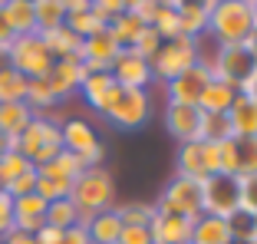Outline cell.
I'll return each instance as SVG.
<instances>
[{
  "mask_svg": "<svg viewBox=\"0 0 257 244\" xmlns=\"http://www.w3.org/2000/svg\"><path fill=\"white\" fill-rule=\"evenodd\" d=\"M60 115H33V122L27 126L20 139H17L14 152H20L23 159L30 162L33 168L46 165V162H53L56 155L63 152V132H60Z\"/></svg>",
  "mask_w": 257,
  "mask_h": 244,
  "instance_id": "obj_1",
  "label": "cell"
},
{
  "mask_svg": "<svg viewBox=\"0 0 257 244\" xmlns=\"http://www.w3.org/2000/svg\"><path fill=\"white\" fill-rule=\"evenodd\" d=\"M69 201L79 208V224H86L92 214L109 211L115 201V185L112 175L106 168H83V175L73 182V191H69Z\"/></svg>",
  "mask_w": 257,
  "mask_h": 244,
  "instance_id": "obj_2",
  "label": "cell"
},
{
  "mask_svg": "<svg viewBox=\"0 0 257 244\" xmlns=\"http://www.w3.org/2000/svg\"><path fill=\"white\" fill-rule=\"evenodd\" d=\"M208 33L218 40V46L244 43L247 37H254L250 0H211V10H208Z\"/></svg>",
  "mask_w": 257,
  "mask_h": 244,
  "instance_id": "obj_3",
  "label": "cell"
},
{
  "mask_svg": "<svg viewBox=\"0 0 257 244\" xmlns=\"http://www.w3.org/2000/svg\"><path fill=\"white\" fill-rule=\"evenodd\" d=\"M60 132H63V149L83 162V168H99L102 165V159H106V145H102L99 132L92 129L86 119H79V115L63 119Z\"/></svg>",
  "mask_w": 257,
  "mask_h": 244,
  "instance_id": "obj_4",
  "label": "cell"
},
{
  "mask_svg": "<svg viewBox=\"0 0 257 244\" xmlns=\"http://www.w3.org/2000/svg\"><path fill=\"white\" fill-rule=\"evenodd\" d=\"M155 211L198 221L201 218V182L185 178V175H172V182L162 188L159 201H155Z\"/></svg>",
  "mask_w": 257,
  "mask_h": 244,
  "instance_id": "obj_5",
  "label": "cell"
},
{
  "mask_svg": "<svg viewBox=\"0 0 257 244\" xmlns=\"http://www.w3.org/2000/svg\"><path fill=\"white\" fill-rule=\"evenodd\" d=\"M198 60H201V50H198L195 40L175 37V40H165V43L159 46V53L149 60V66H152V76L155 79L172 83L175 76H182L185 69H191Z\"/></svg>",
  "mask_w": 257,
  "mask_h": 244,
  "instance_id": "obj_6",
  "label": "cell"
},
{
  "mask_svg": "<svg viewBox=\"0 0 257 244\" xmlns=\"http://www.w3.org/2000/svg\"><path fill=\"white\" fill-rule=\"evenodd\" d=\"M208 66H211V79L234 86V89H241V83H247L250 73L257 69L247 43H227V46H218V50H214V56L208 60Z\"/></svg>",
  "mask_w": 257,
  "mask_h": 244,
  "instance_id": "obj_7",
  "label": "cell"
},
{
  "mask_svg": "<svg viewBox=\"0 0 257 244\" xmlns=\"http://www.w3.org/2000/svg\"><path fill=\"white\" fill-rule=\"evenodd\" d=\"M7 60H10V69H17L20 76L27 79H46V73L53 69V56L46 53L43 40L37 33L30 37H14V43L7 46Z\"/></svg>",
  "mask_w": 257,
  "mask_h": 244,
  "instance_id": "obj_8",
  "label": "cell"
},
{
  "mask_svg": "<svg viewBox=\"0 0 257 244\" xmlns=\"http://www.w3.org/2000/svg\"><path fill=\"white\" fill-rule=\"evenodd\" d=\"M237 211V175H208L201 182V214L231 218Z\"/></svg>",
  "mask_w": 257,
  "mask_h": 244,
  "instance_id": "obj_9",
  "label": "cell"
},
{
  "mask_svg": "<svg viewBox=\"0 0 257 244\" xmlns=\"http://www.w3.org/2000/svg\"><path fill=\"white\" fill-rule=\"evenodd\" d=\"M149 115H152L149 92L145 89H122L119 99H115V106L106 112V119L122 132H136V129H142L145 122H149Z\"/></svg>",
  "mask_w": 257,
  "mask_h": 244,
  "instance_id": "obj_10",
  "label": "cell"
},
{
  "mask_svg": "<svg viewBox=\"0 0 257 244\" xmlns=\"http://www.w3.org/2000/svg\"><path fill=\"white\" fill-rule=\"evenodd\" d=\"M211 83V66L208 60H198L191 69H185L182 76H175L172 83H165V92H168V102H182V106H198V99L204 96Z\"/></svg>",
  "mask_w": 257,
  "mask_h": 244,
  "instance_id": "obj_11",
  "label": "cell"
},
{
  "mask_svg": "<svg viewBox=\"0 0 257 244\" xmlns=\"http://www.w3.org/2000/svg\"><path fill=\"white\" fill-rule=\"evenodd\" d=\"M109 73H112V79L122 86V89H145V92H149V86L155 83L149 60L136 56L132 50H122V53L115 56V63H112Z\"/></svg>",
  "mask_w": 257,
  "mask_h": 244,
  "instance_id": "obj_12",
  "label": "cell"
},
{
  "mask_svg": "<svg viewBox=\"0 0 257 244\" xmlns=\"http://www.w3.org/2000/svg\"><path fill=\"white\" fill-rule=\"evenodd\" d=\"M119 92H122V86L112 79V73H92V76H86L83 86H79V96H83L92 106V112H99V115H106L109 109L115 106Z\"/></svg>",
  "mask_w": 257,
  "mask_h": 244,
  "instance_id": "obj_13",
  "label": "cell"
},
{
  "mask_svg": "<svg viewBox=\"0 0 257 244\" xmlns=\"http://www.w3.org/2000/svg\"><path fill=\"white\" fill-rule=\"evenodd\" d=\"M165 129L178 145L198 142V129H201V109L198 106H182V102H168L165 109Z\"/></svg>",
  "mask_w": 257,
  "mask_h": 244,
  "instance_id": "obj_14",
  "label": "cell"
},
{
  "mask_svg": "<svg viewBox=\"0 0 257 244\" xmlns=\"http://www.w3.org/2000/svg\"><path fill=\"white\" fill-rule=\"evenodd\" d=\"M83 79H86V73H83V63L79 60H56L53 69L46 73V86H50L56 102H63V99H69L73 92H79Z\"/></svg>",
  "mask_w": 257,
  "mask_h": 244,
  "instance_id": "obj_15",
  "label": "cell"
},
{
  "mask_svg": "<svg viewBox=\"0 0 257 244\" xmlns=\"http://www.w3.org/2000/svg\"><path fill=\"white\" fill-rule=\"evenodd\" d=\"M175 175L204 182V178L211 175V168H208V145H204V142L178 145V155H175Z\"/></svg>",
  "mask_w": 257,
  "mask_h": 244,
  "instance_id": "obj_16",
  "label": "cell"
},
{
  "mask_svg": "<svg viewBox=\"0 0 257 244\" xmlns=\"http://www.w3.org/2000/svg\"><path fill=\"white\" fill-rule=\"evenodd\" d=\"M191 228H195V221H188V218L159 214V211H155V218L149 224L152 244H191Z\"/></svg>",
  "mask_w": 257,
  "mask_h": 244,
  "instance_id": "obj_17",
  "label": "cell"
},
{
  "mask_svg": "<svg viewBox=\"0 0 257 244\" xmlns=\"http://www.w3.org/2000/svg\"><path fill=\"white\" fill-rule=\"evenodd\" d=\"M227 126L234 139H257V99L237 92V99L227 109Z\"/></svg>",
  "mask_w": 257,
  "mask_h": 244,
  "instance_id": "obj_18",
  "label": "cell"
},
{
  "mask_svg": "<svg viewBox=\"0 0 257 244\" xmlns=\"http://www.w3.org/2000/svg\"><path fill=\"white\" fill-rule=\"evenodd\" d=\"M89 237V244H119V234H122V221L119 214H115V205L109 211H99L92 214L86 224H79Z\"/></svg>",
  "mask_w": 257,
  "mask_h": 244,
  "instance_id": "obj_19",
  "label": "cell"
},
{
  "mask_svg": "<svg viewBox=\"0 0 257 244\" xmlns=\"http://www.w3.org/2000/svg\"><path fill=\"white\" fill-rule=\"evenodd\" d=\"M37 37L43 40L46 53L53 56V60H79L83 40L76 37V33L69 30L66 23H63V27H56V30H50V33H37Z\"/></svg>",
  "mask_w": 257,
  "mask_h": 244,
  "instance_id": "obj_20",
  "label": "cell"
},
{
  "mask_svg": "<svg viewBox=\"0 0 257 244\" xmlns=\"http://www.w3.org/2000/svg\"><path fill=\"white\" fill-rule=\"evenodd\" d=\"M208 10H211V0L204 4H178V33L185 40H201L208 33Z\"/></svg>",
  "mask_w": 257,
  "mask_h": 244,
  "instance_id": "obj_21",
  "label": "cell"
},
{
  "mask_svg": "<svg viewBox=\"0 0 257 244\" xmlns=\"http://www.w3.org/2000/svg\"><path fill=\"white\" fill-rule=\"evenodd\" d=\"M4 20H7L14 37H30V33H37L33 0H4Z\"/></svg>",
  "mask_w": 257,
  "mask_h": 244,
  "instance_id": "obj_22",
  "label": "cell"
},
{
  "mask_svg": "<svg viewBox=\"0 0 257 244\" xmlns=\"http://www.w3.org/2000/svg\"><path fill=\"white\" fill-rule=\"evenodd\" d=\"M33 115L37 112L27 102H0V132L7 139H20L33 122Z\"/></svg>",
  "mask_w": 257,
  "mask_h": 244,
  "instance_id": "obj_23",
  "label": "cell"
},
{
  "mask_svg": "<svg viewBox=\"0 0 257 244\" xmlns=\"http://www.w3.org/2000/svg\"><path fill=\"white\" fill-rule=\"evenodd\" d=\"M191 244H234V234H231L224 218L201 214L195 221V228H191Z\"/></svg>",
  "mask_w": 257,
  "mask_h": 244,
  "instance_id": "obj_24",
  "label": "cell"
},
{
  "mask_svg": "<svg viewBox=\"0 0 257 244\" xmlns=\"http://www.w3.org/2000/svg\"><path fill=\"white\" fill-rule=\"evenodd\" d=\"M37 172H40V175H46V178H53V182H63V185H69V188H73V182H76L79 175H83V162H79L76 155H69L66 149H63V152L56 155L53 162L40 165Z\"/></svg>",
  "mask_w": 257,
  "mask_h": 244,
  "instance_id": "obj_25",
  "label": "cell"
},
{
  "mask_svg": "<svg viewBox=\"0 0 257 244\" xmlns=\"http://www.w3.org/2000/svg\"><path fill=\"white\" fill-rule=\"evenodd\" d=\"M234 99H237L234 86L211 79L208 89H204V96L198 99V109H201V112H214V115H227V109H231V102H234Z\"/></svg>",
  "mask_w": 257,
  "mask_h": 244,
  "instance_id": "obj_26",
  "label": "cell"
},
{
  "mask_svg": "<svg viewBox=\"0 0 257 244\" xmlns=\"http://www.w3.org/2000/svg\"><path fill=\"white\" fill-rule=\"evenodd\" d=\"M37 33H50L66 23V0H33Z\"/></svg>",
  "mask_w": 257,
  "mask_h": 244,
  "instance_id": "obj_27",
  "label": "cell"
},
{
  "mask_svg": "<svg viewBox=\"0 0 257 244\" xmlns=\"http://www.w3.org/2000/svg\"><path fill=\"white\" fill-rule=\"evenodd\" d=\"M142 30H145V23L136 20V17L128 14V10L119 17V20H112V23L106 27V33L112 37V43L119 46V50H132V43L139 40V33H142Z\"/></svg>",
  "mask_w": 257,
  "mask_h": 244,
  "instance_id": "obj_28",
  "label": "cell"
},
{
  "mask_svg": "<svg viewBox=\"0 0 257 244\" xmlns=\"http://www.w3.org/2000/svg\"><path fill=\"white\" fill-rule=\"evenodd\" d=\"M46 228H56V231L79 228V208H76L69 198L50 201V205H46Z\"/></svg>",
  "mask_w": 257,
  "mask_h": 244,
  "instance_id": "obj_29",
  "label": "cell"
},
{
  "mask_svg": "<svg viewBox=\"0 0 257 244\" xmlns=\"http://www.w3.org/2000/svg\"><path fill=\"white\" fill-rule=\"evenodd\" d=\"M152 30L162 37V43L182 37V33H178V4H175V0H159L155 20H152Z\"/></svg>",
  "mask_w": 257,
  "mask_h": 244,
  "instance_id": "obj_30",
  "label": "cell"
},
{
  "mask_svg": "<svg viewBox=\"0 0 257 244\" xmlns=\"http://www.w3.org/2000/svg\"><path fill=\"white\" fill-rule=\"evenodd\" d=\"M122 228H149L152 218H155V205L149 201H128V205H115Z\"/></svg>",
  "mask_w": 257,
  "mask_h": 244,
  "instance_id": "obj_31",
  "label": "cell"
},
{
  "mask_svg": "<svg viewBox=\"0 0 257 244\" xmlns=\"http://www.w3.org/2000/svg\"><path fill=\"white\" fill-rule=\"evenodd\" d=\"M27 172H33V165L23 159L20 152H4L0 155V191H7L17 178H23Z\"/></svg>",
  "mask_w": 257,
  "mask_h": 244,
  "instance_id": "obj_32",
  "label": "cell"
},
{
  "mask_svg": "<svg viewBox=\"0 0 257 244\" xmlns=\"http://www.w3.org/2000/svg\"><path fill=\"white\" fill-rule=\"evenodd\" d=\"M231 136V126H227V115H214V112H201V129H198V142H227Z\"/></svg>",
  "mask_w": 257,
  "mask_h": 244,
  "instance_id": "obj_33",
  "label": "cell"
},
{
  "mask_svg": "<svg viewBox=\"0 0 257 244\" xmlns=\"http://www.w3.org/2000/svg\"><path fill=\"white\" fill-rule=\"evenodd\" d=\"M27 83L30 79L20 76L17 69H0V102H23L27 99Z\"/></svg>",
  "mask_w": 257,
  "mask_h": 244,
  "instance_id": "obj_34",
  "label": "cell"
},
{
  "mask_svg": "<svg viewBox=\"0 0 257 244\" xmlns=\"http://www.w3.org/2000/svg\"><path fill=\"white\" fill-rule=\"evenodd\" d=\"M27 106L33 109L37 115H46L50 109L56 106V99H53V92H50V86H46V79H30L27 83Z\"/></svg>",
  "mask_w": 257,
  "mask_h": 244,
  "instance_id": "obj_35",
  "label": "cell"
},
{
  "mask_svg": "<svg viewBox=\"0 0 257 244\" xmlns=\"http://www.w3.org/2000/svg\"><path fill=\"white\" fill-rule=\"evenodd\" d=\"M237 145V175H257V139H234Z\"/></svg>",
  "mask_w": 257,
  "mask_h": 244,
  "instance_id": "obj_36",
  "label": "cell"
},
{
  "mask_svg": "<svg viewBox=\"0 0 257 244\" xmlns=\"http://www.w3.org/2000/svg\"><path fill=\"white\" fill-rule=\"evenodd\" d=\"M237 208L257 214V175H237Z\"/></svg>",
  "mask_w": 257,
  "mask_h": 244,
  "instance_id": "obj_37",
  "label": "cell"
},
{
  "mask_svg": "<svg viewBox=\"0 0 257 244\" xmlns=\"http://www.w3.org/2000/svg\"><path fill=\"white\" fill-rule=\"evenodd\" d=\"M159 46H162V37L152 30V27H145V30L139 33V40L132 43V53L142 56V60H152V56L159 53Z\"/></svg>",
  "mask_w": 257,
  "mask_h": 244,
  "instance_id": "obj_38",
  "label": "cell"
},
{
  "mask_svg": "<svg viewBox=\"0 0 257 244\" xmlns=\"http://www.w3.org/2000/svg\"><path fill=\"white\" fill-rule=\"evenodd\" d=\"M224 221H227V228H231V234H234V241H241V244L254 234V218H250L247 211H241V208H237L231 218H224Z\"/></svg>",
  "mask_w": 257,
  "mask_h": 244,
  "instance_id": "obj_39",
  "label": "cell"
},
{
  "mask_svg": "<svg viewBox=\"0 0 257 244\" xmlns=\"http://www.w3.org/2000/svg\"><path fill=\"white\" fill-rule=\"evenodd\" d=\"M92 14L109 27L112 20H119V17L125 14V4H122V0H92Z\"/></svg>",
  "mask_w": 257,
  "mask_h": 244,
  "instance_id": "obj_40",
  "label": "cell"
},
{
  "mask_svg": "<svg viewBox=\"0 0 257 244\" xmlns=\"http://www.w3.org/2000/svg\"><path fill=\"white\" fill-rule=\"evenodd\" d=\"M125 10L136 20H142L145 27H152V20H155V10H159V0H136V4H125Z\"/></svg>",
  "mask_w": 257,
  "mask_h": 244,
  "instance_id": "obj_41",
  "label": "cell"
},
{
  "mask_svg": "<svg viewBox=\"0 0 257 244\" xmlns=\"http://www.w3.org/2000/svg\"><path fill=\"white\" fill-rule=\"evenodd\" d=\"M10 231H14V198L0 191V237H7Z\"/></svg>",
  "mask_w": 257,
  "mask_h": 244,
  "instance_id": "obj_42",
  "label": "cell"
},
{
  "mask_svg": "<svg viewBox=\"0 0 257 244\" xmlns=\"http://www.w3.org/2000/svg\"><path fill=\"white\" fill-rule=\"evenodd\" d=\"M119 244H152V231L149 228H122Z\"/></svg>",
  "mask_w": 257,
  "mask_h": 244,
  "instance_id": "obj_43",
  "label": "cell"
},
{
  "mask_svg": "<svg viewBox=\"0 0 257 244\" xmlns=\"http://www.w3.org/2000/svg\"><path fill=\"white\" fill-rule=\"evenodd\" d=\"M33 237H37V244H60L63 241V231H56V228H40Z\"/></svg>",
  "mask_w": 257,
  "mask_h": 244,
  "instance_id": "obj_44",
  "label": "cell"
},
{
  "mask_svg": "<svg viewBox=\"0 0 257 244\" xmlns=\"http://www.w3.org/2000/svg\"><path fill=\"white\" fill-rule=\"evenodd\" d=\"M60 244H89V237H86L83 228H69V231H63V241Z\"/></svg>",
  "mask_w": 257,
  "mask_h": 244,
  "instance_id": "obj_45",
  "label": "cell"
},
{
  "mask_svg": "<svg viewBox=\"0 0 257 244\" xmlns=\"http://www.w3.org/2000/svg\"><path fill=\"white\" fill-rule=\"evenodd\" d=\"M10 43H14V33H10L7 20H4V0H0V50H7Z\"/></svg>",
  "mask_w": 257,
  "mask_h": 244,
  "instance_id": "obj_46",
  "label": "cell"
},
{
  "mask_svg": "<svg viewBox=\"0 0 257 244\" xmlns=\"http://www.w3.org/2000/svg\"><path fill=\"white\" fill-rule=\"evenodd\" d=\"M0 244H37V237L23 234V231H10L7 237H0Z\"/></svg>",
  "mask_w": 257,
  "mask_h": 244,
  "instance_id": "obj_47",
  "label": "cell"
},
{
  "mask_svg": "<svg viewBox=\"0 0 257 244\" xmlns=\"http://www.w3.org/2000/svg\"><path fill=\"white\" fill-rule=\"evenodd\" d=\"M237 92H241V96H250V99H257V69L250 73L247 83H241V89H237Z\"/></svg>",
  "mask_w": 257,
  "mask_h": 244,
  "instance_id": "obj_48",
  "label": "cell"
},
{
  "mask_svg": "<svg viewBox=\"0 0 257 244\" xmlns=\"http://www.w3.org/2000/svg\"><path fill=\"white\" fill-rule=\"evenodd\" d=\"M86 10H89V0H66V17L86 14Z\"/></svg>",
  "mask_w": 257,
  "mask_h": 244,
  "instance_id": "obj_49",
  "label": "cell"
},
{
  "mask_svg": "<svg viewBox=\"0 0 257 244\" xmlns=\"http://www.w3.org/2000/svg\"><path fill=\"white\" fill-rule=\"evenodd\" d=\"M244 43L250 46V56H254V66H257V33H254V37H247Z\"/></svg>",
  "mask_w": 257,
  "mask_h": 244,
  "instance_id": "obj_50",
  "label": "cell"
},
{
  "mask_svg": "<svg viewBox=\"0 0 257 244\" xmlns=\"http://www.w3.org/2000/svg\"><path fill=\"white\" fill-rule=\"evenodd\" d=\"M250 23H254V33H257V0H250Z\"/></svg>",
  "mask_w": 257,
  "mask_h": 244,
  "instance_id": "obj_51",
  "label": "cell"
},
{
  "mask_svg": "<svg viewBox=\"0 0 257 244\" xmlns=\"http://www.w3.org/2000/svg\"><path fill=\"white\" fill-rule=\"evenodd\" d=\"M10 60H7V50H0V69H7Z\"/></svg>",
  "mask_w": 257,
  "mask_h": 244,
  "instance_id": "obj_52",
  "label": "cell"
},
{
  "mask_svg": "<svg viewBox=\"0 0 257 244\" xmlns=\"http://www.w3.org/2000/svg\"><path fill=\"white\" fill-rule=\"evenodd\" d=\"M254 231H257V214H254Z\"/></svg>",
  "mask_w": 257,
  "mask_h": 244,
  "instance_id": "obj_53",
  "label": "cell"
},
{
  "mask_svg": "<svg viewBox=\"0 0 257 244\" xmlns=\"http://www.w3.org/2000/svg\"><path fill=\"white\" fill-rule=\"evenodd\" d=\"M234 244H241V241H234Z\"/></svg>",
  "mask_w": 257,
  "mask_h": 244,
  "instance_id": "obj_54",
  "label": "cell"
}]
</instances>
